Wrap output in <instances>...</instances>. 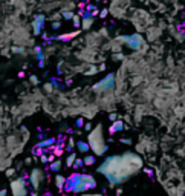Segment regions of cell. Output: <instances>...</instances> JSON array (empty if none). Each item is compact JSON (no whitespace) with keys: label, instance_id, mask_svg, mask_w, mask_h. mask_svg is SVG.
<instances>
[{"label":"cell","instance_id":"1","mask_svg":"<svg viewBox=\"0 0 185 196\" xmlns=\"http://www.w3.org/2000/svg\"><path fill=\"white\" fill-rule=\"evenodd\" d=\"M142 158L135 152H124L104 159L98 167V172L107 179L112 186L123 184L132 176H135L142 168Z\"/></svg>","mask_w":185,"mask_h":196},{"label":"cell","instance_id":"2","mask_svg":"<svg viewBox=\"0 0 185 196\" xmlns=\"http://www.w3.org/2000/svg\"><path fill=\"white\" fill-rule=\"evenodd\" d=\"M97 187V181L94 176L90 175H74L71 179H68L64 190L66 192H72V193H84L90 189Z\"/></svg>","mask_w":185,"mask_h":196},{"label":"cell","instance_id":"3","mask_svg":"<svg viewBox=\"0 0 185 196\" xmlns=\"http://www.w3.org/2000/svg\"><path fill=\"white\" fill-rule=\"evenodd\" d=\"M87 144L89 147L94 150V153L97 156H103L107 152V144L104 141V135H103V126L98 124L95 129H92V132L87 135Z\"/></svg>","mask_w":185,"mask_h":196},{"label":"cell","instance_id":"4","mask_svg":"<svg viewBox=\"0 0 185 196\" xmlns=\"http://www.w3.org/2000/svg\"><path fill=\"white\" fill-rule=\"evenodd\" d=\"M11 193L12 196H28V187L23 178H17L11 182Z\"/></svg>","mask_w":185,"mask_h":196},{"label":"cell","instance_id":"5","mask_svg":"<svg viewBox=\"0 0 185 196\" xmlns=\"http://www.w3.org/2000/svg\"><path fill=\"white\" fill-rule=\"evenodd\" d=\"M120 40H121V42H124L129 48L135 49V51H138V49H141V48L144 46V40H142V37H141L139 34L124 35V37H121V38H120Z\"/></svg>","mask_w":185,"mask_h":196},{"label":"cell","instance_id":"6","mask_svg":"<svg viewBox=\"0 0 185 196\" xmlns=\"http://www.w3.org/2000/svg\"><path fill=\"white\" fill-rule=\"evenodd\" d=\"M115 86V75L113 74H109L106 78H103L101 81H98L95 86H94V90L95 92H104V90H109Z\"/></svg>","mask_w":185,"mask_h":196},{"label":"cell","instance_id":"7","mask_svg":"<svg viewBox=\"0 0 185 196\" xmlns=\"http://www.w3.org/2000/svg\"><path fill=\"white\" fill-rule=\"evenodd\" d=\"M43 179H45L43 170H40V168H32V172H31V175H29V181H31V186H32L34 190L40 189Z\"/></svg>","mask_w":185,"mask_h":196},{"label":"cell","instance_id":"8","mask_svg":"<svg viewBox=\"0 0 185 196\" xmlns=\"http://www.w3.org/2000/svg\"><path fill=\"white\" fill-rule=\"evenodd\" d=\"M43 23H45V16L43 14H38L34 17V22H32V26H34V34L38 35L42 32V28H43Z\"/></svg>","mask_w":185,"mask_h":196},{"label":"cell","instance_id":"9","mask_svg":"<svg viewBox=\"0 0 185 196\" xmlns=\"http://www.w3.org/2000/svg\"><path fill=\"white\" fill-rule=\"evenodd\" d=\"M66 184H68V179H66L63 175H57L55 176V186H57V189H64Z\"/></svg>","mask_w":185,"mask_h":196},{"label":"cell","instance_id":"10","mask_svg":"<svg viewBox=\"0 0 185 196\" xmlns=\"http://www.w3.org/2000/svg\"><path fill=\"white\" fill-rule=\"evenodd\" d=\"M92 23H94V17L92 16H83V20H81V26H83V29H89Z\"/></svg>","mask_w":185,"mask_h":196},{"label":"cell","instance_id":"11","mask_svg":"<svg viewBox=\"0 0 185 196\" xmlns=\"http://www.w3.org/2000/svg\"><path fill=\"white\" fill-rule=\"evenodd\" d=\"M123 129H124L123 121H115V123L112 124V127H110V132L115 133V132H120V130H123Z\"/></svg>","mask_w":185,"mask_h":196},{"label":"cell","instance_id":"12","mask_svg":"<svg viewBox=\"0 0 185 196\" xmlns=\"http://www.w3.org/2000/svg\"><path fill=\"white\" fill-rule=\"evenodd\" d=\"M77 149L80 150V152H83V153H86L90 147H89L87 142H84V141H78V142H77Z\"/></svg>","mask_w":185,"mask_h":196},{"label":"cell","instance_id":"13","mask_svg":"<svg viewBox=\"0 0 185 196\" xmlns=\"http://www.w3.org/2000/svg\"><path fill=\"white\" fill-rule=\"evenodd\" d=\"M60 168H61V161L60 159H54L51 162V170L52 172H60Z\"/></svg>","mask_w":185,"mask_h":196},{"label":"cell","instance_id":"14","mask_svg":"<svg viewBox=\"0 0 185 196\" xmlns=\"http://www.w3.org/2000/svg\"><path fill=\"white\" fill-rule=\"evenodd\" d=\"M75 161H77V155H75V153H71L68 158H66V164H68L69 167H74Z\"/></svg>","mask_w":185,"mask_h":196},{"label":"cell","instance_id":"15","mask_svg":"<svg viewBox=\"0 0 185 196\" xmlns=\"http://www.w3.org/2000/svg\"><path fill=\"white\" fill-rule=\"evenodd\" d=\"M54 142H55V139H54V138H51V139H46V141L38 142L37 147H38V149H42V147H48V146H51V144H54Z\"/></svg>","mask_w":185,"mask_h":196},{"label":"cell","instance_id":"16","mask_svg":"<svg viewBox=\"0 0 185 196\" xmlns=\"http://www.w3.org/2000/svg\"><path fill=\"white\" fill-rule=\"evenodd\" d=\"M63 17H64L66 20H71V19H74V12L69 11V9H64V11H63Z\"/></svg>","mask_w":185,"mask_h":196},{"label":"cell","instance_id":"17","mask_svg":"<svg viewBox=\"0 0 185 196\" xmlns=\"http://www.w3.org/2000/svg\"><path fill=\"white\" fill-rule=\"evenodd\" d=\"M35 52H37V58L40 60V66H43V52H42V48H35Z\"/></svg>","mask_w":185,"mask_h":196},{"label":"cell","instance_id":"18","mask_svg":"<svg viewBox=\"0 0 185 196\" xmlns=\"http://www.w3.org/2000/svg\"><path fill=\"white\" fill-rule=\"evenodd\" d=\"M83 161H84V165H92L95 162V156H86Z\"/></svg>","mask_w":185,"mask_h":196},{"label":"cell","instance_id":"19","mask_svg":"<svg viewBox=\"0 0 185 196\" xmlns=\"http://www.w3.org/2000/svg\"><path fill=\"white\" fill-rule=\"evenodd\" d=\"M78 32H72V34H64V35H61L60 38H61V40H69V38H72V37H75Z\"/></svg>","mask_w":185,"mask_h":196},{"label":"cell","instance_id":"20","mask_svg":"<svg viewBox=\"0 0 185 196\" xmlns=\"http://www.w3.org/2000/svg\"><path fill=\"white\" fill-rule=\"evenodd\" d=\"M83 165H84V161H83V159H78V158H77V161H75L74 167H75V168H80V167H83Z\"/></svg>","mask_w":185,"mask_h":196},{"label":"cell","instance_id":"21","mask_svg":"<svg viewBox=\"0 0 185 196\" xmlns=\"http://www.w3.org/2000/svg\"><path fill=\"white\" fill-rule=\"evenodd\" d=\"M74 23H75V26H80L81 25V20H80V17H78V16H74Z\"/></svg>","mask_w":185,"mask_h":196},{"label":"cell","instance_id":"22","mask_svg":"<svg viewBox=\"0 0 185 196\" xmlns=\"http://www.w3.org/2000/svg\"><path fill=\"white\" fill-rule=\"evenodd\" d=\"M14 173H16V170H14V168H8V170H6V176H8V178L14 176Z\"/></svg>","mask_w":185,"mask_h":196},{"label":"cell","instance_id":"23","mask_svg":"<svg viewBox=\"0 0 185 196\" xmlns=\"http://www.w3.org/2000/svg\"><path fill=\"white\" fill-rule=\"evenodd\" d=\"M97 71H98L97 68H90V69L87 71V75H94V74H97Z\"/></svg>","mask_w":185,"mask_h":196},{"label":"cell","instance_id":"24","mask_svg":"<svg viewBox=\"0 0 185 196\" xmlns=\"http://www.w3.org/2000/svg\"><path fill=\"white\" fill-rule=\"evenodd\" d=\"M84 129L90 133V132H92V124H90V123H86V124H84Z\"/></svg>","mask_w":185,"mask_h":196},{"label":"cell","instance_id":"25","mask_svg":"<svg viewBox=\"0 0 185 196\" xmlns=\"http://www.w3.org/2000/svg\"><path fill=\"white\" fill-rule=\"evenodd\" d=\"M74 146H75V142H74V139H69V142H68V149L71 150V149H74Z\"/></svg>","mask_w":185,"mask_h":196},{"label":"cell","instance_id":"26","mask_svg":"<svg viewBox=\"0 0 185 196\" xmlns=\"http://www.w3.org/2000/svg\"><path fill=\"white\" fill-rule=\"evenodd\" d=\"M31 81H32L34 84H38V78H37L35 75H32V77H31Z\"/></svg>","mask_w":185,"mask_h":196},{"label":"cell","instance_id":"27","mask_svg":"<svg viewBox=\"0 0 185 196\" xmlns=\"http://www.w3.org/2000/svg\"><path fill=\"white\" fill-rule=\"evenodd\" d=\"M45 89L48 90V92H51V90H52V84H51V83H48V84H45Z\"/></svg>","mask_w":185,"mask_h":196},{"label":"cell","instance_id":"28","mask_svg":"<svg viewBox=\"0 0 185 196\" xmlns=\"http://www.w3.org/2000/svg\"><path fill=\"white\" fill-rule=\"evenodd\" d=\"M40 161H42V162H46V161H51V159L48 158L46 155H42V159H40Z\"/></svg>","mask_w":185,"mask_h":196},{"label":"cell","instance_id":"29","mask_svg":"<svg viewBox=\"0 0 185 196\" xmlns=\"http://www.w3.org/2000/svg\"><path fill=\"white\" fill-rule=\"evenodd\" d=\"M52 28H54V29L60 28V22H54V23H52Z\"/></svg>","mask_w":185,"mask_h":196},{"label":"cell","instance_id":"30","mask_svg":"<svg viewBox=\"0 0 185 196\" xmlns=\"http://www.w3.org/2000/svg\"><path fill=\"white\" fill-rule=\"evenodd\" d=\"M83 196H103L100 193H87V195H83Z\"/></svg>","mask_w":185,"mask_h":196},{"label":"cell","instance_id":"31","mask_svg":"<svg viewBox=\"0 0 185 196\" xmlns=\"http://www.w3.org/2000/svg\"><path fill=\"white\" fill-rule=\"evenodd\" d=\"M83 123H84V121H83V120L80 118V120L77 121V126H78V127H83Z\"/></svg>","mask_w":185,"mask_h":196},{"label":"cell","instance_id":"32","mask_svg":"<svg viewBox=\"0 0 185 196\" xmlns=\"http://www.w3.org/2000/svg\"><path fill=\"white\" fill-rule=\"evenodd\" d=\"M107 16V9H104V11H101V17H106Z\"/></svg>","mask_w":185,"mask_h":196},{"label":"cell","instance_id":"33","mask_svg":"<svg viewBox=\"0 0 185 196\" xmlns=\"http://www.w3.org/2000/svg\"><path fill=\"white\" fill-rule=\"evenodd\" d=\"M110 120H112V121L116 120V113H112V115H110Z\"/></svg>","mask_w":185,"mask_h":196},{"label":"cell","instance_id":"34","mask_svg":"<svg viewBox=\"0 0 185 196\" xmlns=\"http://www.w3.org/2000/svg\"><path fill=\"white\" fill-rule=\"evenodd\" d=\"M0 196H6V190H5V189L0 190Z\"/></svg>","mask_w":185,"mask_h":196},{"label":"cell","instance_id":"35","mask_svg":"<svg viewBox=\"0 0 185 196\" xmlns=\"http://www.w3.org/2000/svg\"><path fill=\"white\" fill-rule=\"evenodd\" d=\"M123 142H124V144H130L132 141H130V139H123Z\"/></svg>","mask_w":185,"mask_h":196},{"label":"cell","instance_id":"36","mask_svg":"<svg viewBox=\"0 0 185 196\" xmlns=\"http://www.w3.org/2000/svg\"><path fill=\"white\" fill-rule=\"evenodd\" d=\"M31 196H38V195H37V193H32V195H31Z\"/></svg>","mask_w":185,"mask_h":196}]
</instances>
